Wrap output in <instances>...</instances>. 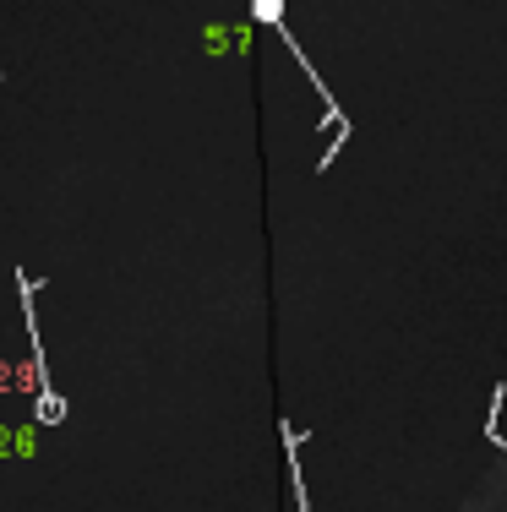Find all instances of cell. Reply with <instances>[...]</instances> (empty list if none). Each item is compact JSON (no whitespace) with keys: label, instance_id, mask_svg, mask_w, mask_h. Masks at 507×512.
Instances as JSON below:
<instances>
[{"label":"cell","instance_id":"cell-1","mask_svg":"<svg viewBox=\"0 0 507 512\" xmlns=\"http://www.w3.org/2000/svg\"><path fill=\"white\" fill-rule=\"evenodd\" d=\"M251 17H257L262 28H273V33H279V39H284V50L295 55V66L306 71V82H311V88L322 93V104H328V120H333V148L322 153V164H317V169H328L333 158L344 153V142H349V115H344V109H338V99H333V88H328V82H322V71L311 66V55H300L295 33H289V22H284V0H251Z\"/></svg>","mask_w":507,"mask_h":512},{"label":"cell","instance_id":"cell-2","mask_svg":"<svg viewBox=\"0 0 507 512\" xmlns=\"http://www.w3.org/2000/svg\"><path fill=\"white\" fill-rule=\"evenodd\" d=\"M17 289H22V306H28V344H33V376H39V398H33V420L39 425H60L66 420V398L50 387V376H44V344H39V322H33V295H39V284H33L28 273H17Z\"/></svg>","mask_w":507,"mask_h":512}]
</instances>
